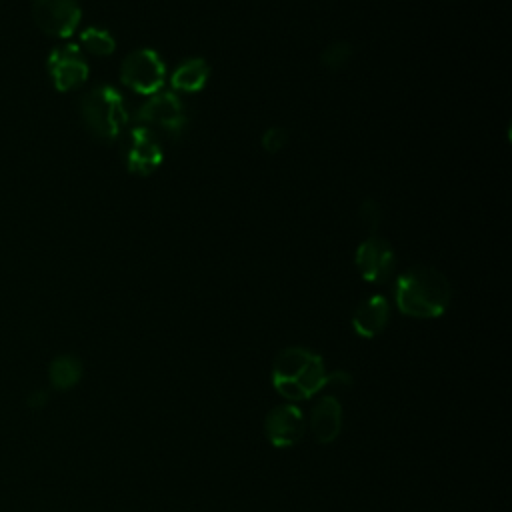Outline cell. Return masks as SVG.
Wrapping results in <instances>:
<instances>
[{
  "label": "cell",
  "instance_id": "52a82bcc",
  "mask_svg": "<svg viewBox=\"0 0 512 512\" xmlns=\"http://www.w3.org/2000/svg\"><path fill=\"white\" fill-rule=\"evenodd\" d=\"M32 18L48 36L68 38L76 32L82 10L78 0H34Z\"/></svg>",
  "mask_w": 512,
  "mask_h": 512
},
{
  "label": "cell",
  "instance_id": "8fae6325",
  "mask_svg": "<svg viewBox=\"0 0 512 512\" xmlns=\"http://www.w3.org/2000/svg\"><path fill=\"white\" fill-rule=\"evenodd\" d=\"M390 320V304L382 294H374L364 298L354 314H352V328L360 338H374L378 336Z\"/></svg>",
  "mask_w": 512,
  "mask_h": 512
},
{
  "label": "cell",
  "instance_id": "6da1fadb",
  "mask_svg": "<svg viewBox=\"0 0 512 512\" xmlns=\"http://www.w3.org/2000/svg\"><path fill=\"white\" fill-rule=\"evenodd\" d=\"M452 288L446 276L432 266H412L394 284V300L402 314L428 320L438 318L450 306Z\"/></svg>",
  "mask_w": 512,
  "mask_h": 512
},
{
  "label": "cell",
  "instance_id": "ba28073f",
  "mask_svg": "<svg viewBox=\"0 0 512 512\" xmlns=\"http://www.w3.org/2000/svg\"><path fill=\"white\" fill-rule=\"evenodd\" d=\"M354 264L366 282L378 284L392 274L396 252L388 240L372 234L358 244L354 252Z\"/></svg>",
  "mask_w": 512,
  "mask_h": 512
},
{
  "label": "cell",
  "instance_id": "9a60e30c",
  "mask_svg": "<svg viewBox=\"0 0 512 512\" xmlns=\"http://www.w3.org/2000/svg\"><path fill=\"white\" fill-rule=\"evenodd\" d=\"M80 44L86 52L94 56H110L116 50V40L114 36L98 26H88L80 34Z\"/></svg>",
  "mask_w": 512,
  "mask_h": 512
},
{
  "label": "cell",
  "instance_id": "3957f363",
  "mask_svg": "<svg viewBox=\"0 0 512 512\" xmlns=\"http://www.w3.org/2000/svg\"><path fill=\"white\" fill-rule=\"evenodd\" d=\"M80 116L86 130L100 142H116L128 126V110L124 106L122 94L100 84L88 90L80 100Z\"/></svg>",
  "mask_w": 512,
  "mask_h": 512
},
{
  "label": "cell",
  "instance_id": "277c9868",
  "mask_svg": "<svg viewBox=\"0 0 512 512\" xmlns=\"http://www.w3.org/2000/svg\"><path fill=\"white\" fill-rule=\"evenodd\" d=\"M136 120L140 126L152 132L158 130L170 138H178L188 124L184 102L170 90H160L148 96V100L138 108Z\"/></svg>",
  "mask_w": 512,
  "mask_h": 512
},
{
  "label": "cell",
  "instance_id": "9c48e42d",
  "mask_svg": "<svg viewBox=\"0 0 512 512\" xmlns=\"http://www.w3.org/2000/svg\"><path fill=\"white\" fill-rule=\"evenodd\" d=\"M88 62L76 44L56 46L48 56V74L60 92L74 90L88 80Z\"/></svg>",
  "mask_w": 512,
  "mask_h": 512
},
{
  "label": "cell",
  "instance_id": "5bb4252c",
  "mask_svg": "<svg viewBox=\"0 0 512 512\" xmlns=\"http://www.w3.org/2000/svg\"><path fill=\"white\" fill-rule=\"evenodd\" d=\"M48 378L56 390H70L82 378V362L72 354H60L50 362Z\"/></svg>",
  "mask_w": 512,
  "mask_h": 512
},
{
  "label": "cell",
  "instance_id": "d6986e66",
  "mask_svg": "<svg viewBox=\"0 0 512 512\" xmlns=\"http://www.w3.org/2000/svg\"><path fill=\"white\" fill-rule=\"evenodd\" d=\"M46 402H48V394L44 390H34L28 398V406L32 408H42Z\"/></svg>",
  "mask_w": 512,
  "mask_h": 512
},
{
  "label": "cell",
  "instance_id": "4fadbf2b",
  "mask_svg": "<svg viewBox=\"0 0 512 512\" xmlns=\"http://www.w3.org/2000/svg\"><path fill=\"white\" fill-rule=\"evenodd\" d=\"M208 78H210V64L204 58L194 56V58L182 60L174 68V72L170 76V84H172L174 92L194 94L204 88Z\"/></svg>",
  "mask_w": 512,
  "mask_h": 512
},
{
  "label": "cell",
  "instance_id": "7c38bea8",
  "mask_svg": "<svg viewBox=\"0 0 512 512\" xmlns=\"http://www.w3.org/2000/svg\"><path fill=\"white\" fill-rule=\"evenodd\" d=\"M310 428L320 444H330L342 430V404L334 396L318 400L310 414Z\"/></svg>",
  "mask_w": 512,
  "mask_h": 512
},
{
  "label": "cell",
  "instance_id": "ac0fdd59",
  "mask_svg": "<svg viewBox=\"0 0 512 512\" xmlns=\"http://www.w3.org/2000/svg\"><path fill=\"white\" fill-rule=\"evenodd\" d=\"M260 144L268 154H276L288 144V130L282 126H270L262 132Z\"/></svg>",
  "mask_w": 512,
  "mask_h": 512
},
{
  "label": "cell",
  "instance_id": "30bf717a",
  "mask_svg": "<svg viewBox=\"0 0 512 512\" xmlns=\"http://www.w3.org/2000/svg\"><path fill=\"white\" fill-rule=\"evenodd\" d=\"M306 430V420L298 406L286 402L274 406L264 418V434L276 448H292L300 442Z\"/></svg>",
  "mask_w": 512,
  "mask_h": 512
},
{
  "label": "cell",
  "instance_id": "e0dca14e",
  "mask_svg": "<svg viewBox=\"0 0 512 512\" xmlns=\"http://www.w3.org/2000/svg\"><path fill=\"white\" fill-rule=\"evenodd\" d=\"M358 222H360V226L372 236V234H376V230L380 228V224H382V208H380V204L376 202V200H372V198H366L362 204H360V208H358Z\"/></svg>",
  "mask_w": 512,
  "mask_h": 512
},
{
  "label": "cell",
  "instance_id": "2e32d148",
  "mask_svg": "<svg viewBox=\"0 0 512 512\" xmlns=\"http://www.w3.org/2000/svg\"><path fill=\"white\" fill-rule=\"evenodd\" d=\"M350 58H352V46L346 40H334L322 50L320 64L330 72H338L350 62Z\"/></svg>",
  "mask_w": 512,
  "mask_h": 512
},
{
  "label": "cell",
  "instance_id": "5b68a950",
  "mask_svg": "<svg viewBox=\"0 0 512 512\" xmlns=\"http://www.w3.org/2000/svg\"><path fill=\"white\" fill-rule=\"evenodd\" d=\"M166 80V66L152 48H138L130 52L120 64V82L138 92L152 96L162 90Z\"/></svg>",
  "mask_w": 512,
  "mask_h": 512
},
{
  "label": "cell",
  "instance_id": "7a4b0ae2",
  "mask_svg": "<svg viewBox=\"0 0 512 512\" xmlns=\"http://www.w3.org/2000/svg\"><path fill=\"white\" fill-rule=\"evenodd\" d=\"M326 384L320 354L304 346L280 350L272 362V386L286 400H308Z\"/></svg>",
  "mask_w": 512,
  "mask_h": 512
},
{
  "label": "cell",
  "instance_id": "8992f818",
  "mask_svg": "<svg viewBox=\"0 0 512 512\" xmlns=\"http://www.w3.org/2000/svg\"><path fill=\"white\" fill-rule=\"evenodd\" d=\"M120 154L126 170L136 176H150L164 160L160 140L144 126H132L122 134Z\"/></svg>",
  "mask_w": 512,
  "mask_h": 512
}]
</instances>
